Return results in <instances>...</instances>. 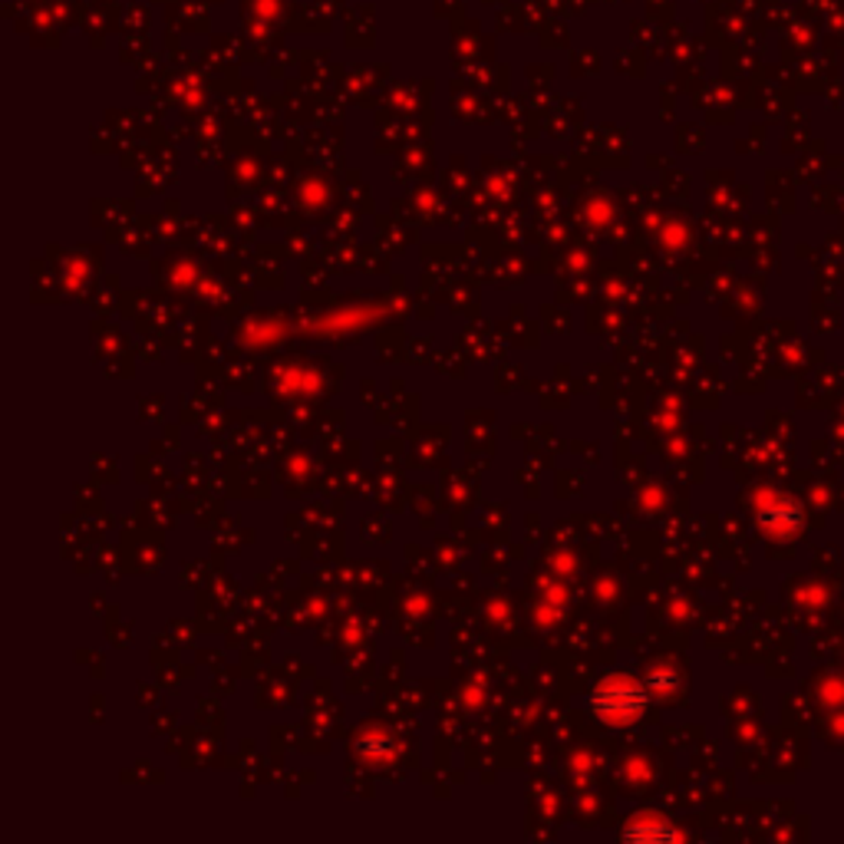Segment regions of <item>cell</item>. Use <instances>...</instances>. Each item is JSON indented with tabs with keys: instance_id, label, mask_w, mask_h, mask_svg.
I'll use <instances>...</instances> for the list:
<instances>
[{
	"instance_id": "obj_1",
	"label": "cell",
	"mask_w": 844,
	"mask_h": 844,
	"mask_svg": "<svg viewBox=\"0 0 844 844\" xmlns=\"http://www.w3.org/2000/svg\"><path fill=\"white\" fill-rule=\"evenodd\" d=\"M593 703H597V709H600V716H617V713H634V709H640V696L627 686V689H620V686H614V683H603L597 693H593Z\"/></svg>"
}]
</instances>
